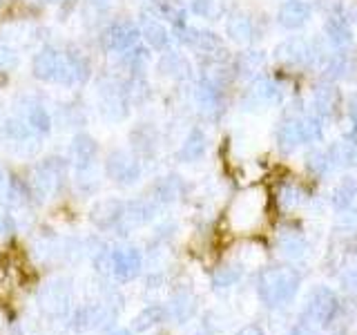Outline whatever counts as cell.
<instances>
[{
	"label": "cell",
	"mask_w": 357,
	"mask_h": 335,
	"mask_svg": "<svg viewBox=\"0 0 357 335\" xmlns=\"http://www.w3.org/2000/svg\"><path fill=\"white\" fill-rule=\"evenodd\" d=\"M65 179H67V161L61 159V156H50V159L36 163L31 168L29 179H27L31 199L45 201V199H52L54 195H59Z\"/></svg>",
	"instance_id": "cell-1"
},
{
	"label": "cell",
	"mask_w": 357,
	"mask_h": 335,
	"mask_svg": "<svg viewBox=\"0 0 357 335\" xmlns=\"http://www.w3.org/2000/svg\"><path fill=\"white\" fill-rule=\"evenodd\" d=\"M121 311V304H114L112 299H103V302H94V304H85L78 306L72 315L70 327L76 333H83L89 329H112L114 327V320Z\"/></svg>",
	"instance_id": "cell-2"
},
{
	"label": "cell",
	"mask_w": 357,
	"mask_h": 335,
	"mask_svg": "<svg viewBox=\"0 0 357 335\" xmlns=\"http://www.w3.org/2000/svg\"><path fill=\"white\" fill-rule=\"evenodd\" d=\"M98 112L107 121H121L128 117L130 112V92L128 83L121 78L107 76L98 85Z\"/></svg>",
	"instance_id": "cell-3"
},
{
	"label": "cell",
	"mask_w": 357,
	"mask_h": 335,
	"mask_svg": "<svg viewBox=\"0 0 357 335\" xmlns=\"http://www.w3.org/2000/svg\"><path fill=\"white\" fill-rule=\"evenodd\" d=\"M38 308L43 311L45 318L50 320H63L70 315L72 311V286L70 279H52L38 290Z\"/></svg>",
	"instance_id": "cell-4"
},
{
	"label": "cell",
	"mask_w": 357,
	"mask_h": 335,
	"mask_svg": "<svg viewBox=\"0 0 357 335\" xmlns=\"http://www.w3.org/2000/svg\"><path fill=\"white\" fill-rule=\"evenodd\" d=\"M143 268V253L137 246H116L109 248V275L119 284L134 282L141 275Z\"/></svg>",
	"instance_id": "cell-5"
},
{
	"label": "cell",
	"mask_w": 357,
	"mask_h": 335,
	"mask_svg": "<svg viewBox=\"0 0 357 335\" xmlns=\"http://www.w3.org/2000/svg\"><path fill=\"white\" fill-rule=\"evenodd\" d=\"M103 170H105V177L112 179L114 184L134 186L141 179L143 168H141V161L137 154H132L128 150H114L107 154Z\"/></svg>",
	"instance_id": "cell-6"
},
{
	"label": "cell",
	"mask_w": 357,
	"mask_h": 335,
	"mask_svg": "<svg viewBox=\"0 0 357 335\" xmlns=\"http://www.w3.org/2000/svg\"><path fill=\"white\" fill-rule=\"evenodd\" d=\"M295 288H297V277L290 271H284V268L266 271L259 282V293L268 304H279V302L288 299L295 293Z\"/></svg>",
	"instance_id": "cell-7"
},
{
	"label": "cell",
	"mask_w": 357,
	"mask_h": 335,
	"mask_svg": "<svg viewBox=\"0 0 357 335\" xmlns=\"http://www.w3.org/2000/svg\"><path fill=\"white\" fill-rule=\"evenodd\" d=\"M139 38H141V29L132 20H114L100 31V45L107 52H119V54L132 50L139 43Z\"/></svg>",
	"instance_id": "cell-8"
},
{
	"label": "cell",
	"mask_w": 357,
	"mask_h": 335,
	"mask_svg": "<svg viewBox=\"0 0 357 335\" xmlns=\"http://www.w3.org/2000/svg\"><path fill=\"white\" fill-rule=\"evenodd\" d=\"M159 206L161 204H156L152 197L130 201V204H126V208H123V215L114 226V230L126 237V234H130L132 230H137V228L145 226V223H150L156 217V212H159Z\"/></svg>",
	"instance_id": "cell-9"
},
{
	"label": "cell",
	"mask_w": 357,
	"mask_h": 335,
	"mask_svg": "<svg viewBox=\"0 0 357 335\" xmlns=\"http://www.w3.org/2000/svg\"><path fill=\"white\" fill-rule=\"evenodd\" d=\"M264 210V193L261 190H248L243 193L237 201H234L232 212H230V221L237 230H248L252 228L257 219H259Z\"/></svg>",
	"instance_id": "cell-10"
},
{
	"label": "cell",
	"mask_w": 357,
	"mask_h": 335,
	"mask_svg": "<svg viewBox=\"0 0 357 335\" xmlns=\"http://www.w3.org/2000/svg\"><path fill=\"white\" fill-rule=\"evenodd\" d=\"M61 59H63V52L52 47V45L38 50V54H33V59H31L33 78H36V81H43V83H54L56 76H59Z\"/></svg>",
	"instance_id": "cell-11"
},
{
	"label": "cell",
	"mask_w": 357,
	"mask_h": 335,
	"mask_svg": "<svg viewBox=\"0 0 357 335\" xmlns=\"http://www.w3.org/2000/svg\"><path fill=\"white\" fill-rule=\"evenodd\" d=\"M123 208H126V201H121V199H114V197L100 199L92 206V210H89V219H92L96 228L109 230L119 223V219L123 215Z\"/></svg>",
	"instance_id": "cell-12"
},
{
	"label": "cell",
	"mask_w": 357,
	"mask_h": 335,
	"mask_svg": "<svg viewBox=\"0 0 357 335\" xmlns=\"http://www.w3.org/2000/svg\"><path fill=\"white\" fill-rule=\"evenodd\" d=\"M70 154H72V161L76 168H87V165H96V154H98V143L89 137V134L81 132L76 134L72 139L70 145Z\"/></svg>",
	"instance_id": "cell-13"
},
{
	"label": "cell",
	"mask_w": 357,
	"mask_h": 335,
	"mask_svg": "<svg viewBox=\"0 0 357 335\" xmlns=\"http://www.w3.org/2000/svg\"><path fill=\"white\" fill-rule=\"evenodd\" d=\"M143 25L139 27L141 29V38L145 40L150 50H156L161 52L165 50L167 45H170V31L163 25L161 20H154V18H141Z\"/></svg>",
	"instance_id": "cell-14"
},
{
	"label": "cell",
	"mask_w": 357,
	"mask_h": 335,
	"mask_svg": "<svg viewBox=\"0 0 357 335\" xmlns=\"http://www.w3.org/2000/svg\"><path fill=\"white\" fill-rule=\"evenodd\" d=\"M156 70H159L161 76L172 78V81H183V78L190 74V63L183 54L167 52L161 56L159 63H156Z\"/></svg>",
	"instance_id": "cell-15"
},
{
	"label": "cell",
	"mask_w": 357,
	"mask_h": 335,
	"mask_svg": "<svg viewBox=\"0 0 357 335\" xmlns=\"http://www.w3.org/2000/svg\"><path fill=\"white\" fill-rule=\"evenodd\" d=\"M165 320H167V308L161 304H150L132 320V331L134 333H148L154 327H159V324Z\"/></svg>",
	"instance_id": "cell-16"
},
{
	"label": "cell",
	"mask_w": 357,
	"mask_h": 335,
	"mask_svg": "<svg viewBox=\"0 0 357 335\" xmlns=\"http://www.w3.org/2000/svg\"><path fill=\"white\" fill-rule=\"evenodd\" d=\"M310 16V7L301 0H288V3L279 9V22L288 29L301 27Z\"/></svg>",
	"instance_id": "cell-17"
},
{
	"label": "cell",
	"mask_w": 357,
	"mask_h": 335,
	"mask_svg": "<svg viewBox=\"0 0 357 335\" xmlns=\"http://www.w3.org/2000/svg\"><path fill=\"white\" fill-rule=\"evenodd\" d=\"M206 148H208V141H206V134L201 132L199 128H195L192 132L188 134L185 143L181 145V150H178V161L183 163H190V161H199L201 156L206 154Z\"/></svg>",
	"instance_id": "cell-18"
},
{
	"label": "cell",
	"mask_w": 357,
	"mask_h": 335,
	"mask_svg": "<svg viewBox=\"0 0 357 335\" xmlns=\"http://www.w3.org/2000/svg\"><path fill=\"white\" fill-rule=\"evenodd\" d=\"M181 195V181L176 177H163L152 186V199L156 204H172Z\"/></svg>",
	"instance_id": "cell-19"
},
{
	"label": "cell",
	"mask_w": 357,
	"mask_h": 335,
	"mask_svg": "<svg viewBox=\"0 0 357 335\" xmlns=\"http://www.w3.org/2000/svg\"><path fill=\"white\" fill-rule=\"evenodd\" d=\"M5 197H7V201H9V204L14 206V208L27 206L29 201H31V193H29L27 179H20V177H11V179H7Z\"/></svg>",
	"instance_id": "cell-20"
},
{
	"label": "cell",
	"mask_w": 357,
	"mask_h": 335,
	"mask_svg": "<svg viewBox=\"0 0 357 335\" xmlns=\"http://www.w3.org/2000/svg\"><path fill=\"white\" fill-rule=\"evenodd\" d=\"M165 308H167V318H174L176 322H185L192 318V313H195V299L188 293H176L170 299V306H165Z\"/></svg>",
	"instance_id": "cell-21"
},
{
	"label": "cell",
	"mask_w": 357,
	"mask_h": 335,
	"mask_svg": "<svg viewBox=\"0 0 357 335\" xmlns=\"http://www.w3.org/2000/svg\"><path fill=\"white\" fill-rule=\"evenodd\" d=\"M25 121L27 126L33 130V134H47L52 130V117L47 114V110H45L43 105H29L27 112H25Z\"/></svg>",
	"instance_id": "cell-22"
},
{
	"label": "cell",
	"mask_w": 357,
	"mask_h": 335,
	"mask_svg": "<svg viewBox=\"0 0 357 335\" xmlns=\"http://www.w3.org/2000/svg\"><path fill=\"white\" fill-rule=\"evenodd\" d=\"M255 103L259 105H266V103H275V100L279 98V87L268 81V78H259L252 87H250V94H248Z\"/></svg>",
	"instance_id": "cell-23"
},
{
	"label": "cell",
	"mask_w": 357,
	"mask_h": 335,
	"mask_svg": "<svg viewBox=\"0 0 357 335\" xmlns=\"http://www.w3.org/2000/svg\"><path fill=\"white\" fill-rule=\"evenodd\" d=\"M228 36L237 43H248L252 38V22L250 18H245L241 14L232 16L228 20Z\"/></svg>",
	"instance_id": "cell-24"
},
{
	"label": "cell",
	"mask_w": 357,
	"mask_h": 335,
	"mask_svg": "<svg viewBox=\"0 0 357 335\" xmlns=\"http://www.w3.org/2000/svg\"><path fill=\"white\" fill-rule=\"evenodd\" d=\"M132 143H134V150H137V156H148L154 152V145H156V137L150 128L141 126L139 130L132 132Z\"/></svg>",
	"instance_id": "cell-25"
},
{
	"label": "cell",
	"mask_w": 357,
	"mask_h": 335,
	"mask_svg": "<svg viewBox=\"0 0 357 335\" xmlns=\"http://www.w3.org/2000/svg\"><path fill=\"white\" fill-rule=\"evenodd\" d=\"M5 134L16 143H27L33 137V130L27 126L25 119H11L5 123Z\"/></svg>",
	"instance_id": "cell-26"
},
{
	"label": "cell",
	"mask_w": 357,
	"mask_h": 335,
	"mask_svg": "<svg viewBox=\"0 0 357 335\" xmlns=\"http://www.w3.org/2000/svg\"><path fill=\"white\" fill-rule=\"evenodd\" d=\"M67 56H70L72 61V67H74V74H76V83H85L89 74H92V65H89V59L85 54L76 52V50H67L65 52Z\"/></svg>",
	"instance_id": "cell-27"
},
{
	"label": "cell",
	"mask_w": 357,
	"mask_h": 335,
	"mask_svg": "<svg viewBox=\"0 0 357 335\" xmlns=\"http://www.w3.org/2000/svg\"><path fill=\"white\" fill-rule=\"evenodd\" d=\"M20 65V54L16 47H11L7 43H0V74H9L18 70Z\"/></svg>",
	"instance_id": "cell-28"
},
{
	"label": "cell",
	"mask_w": 357,
	"mask_h": 335,
	"mask_svg": "<svg viewBox=\"0 0 357 335\" xmlns=\"http://www.w3.org/2000/svg\"><path fill=\"white\" fill-rule=\"evenodd\" d=\"M279 52V56H282L284 61H290V63H301L306 59V45L301 43V40H290V43H286V45H282V47L277 50Z\"/></svg>",
	"instance_id": "cell-29"
},
{
	"label": "cell",
	"mask_w": 357,
	"mask_h": 335,
	"mask_svg": "<svg viewBox=\"0 0 357 335\" xmlns=\"http://www.w3.org/2000/svg\"><path fill=\"white\" fill-rule=\"evenodd\" d=\"M328 34H331L333 43H337V45H344L351 40V29L342 18H333L328 22Z\"/></svg>",
	"instance_id": "cell-30"
},
{
	"label": "cell",
	"mask_w": 357,
	"mask_h": 335,
	"mask_svg": "<svg viewBox=\"0 0 357 335\" xmlns=\"http://www.w3.org/2000/svg\"><path fill=\"white\" fill-rule=\"evenodd\" d=\"M190 11L199 18H215L219 14V7L215 0H192L190 3Z\"/></svg>",
	"instance_id": "cell-31"
},
{
	"label": "cell",
	"mask_w": 357,
	"mask_h": 335,
	"mask_svg": "<svg viewBox=\"0 0 357 335\" xmlns=\"http://www.w3.org/2000/svg\"><path fill=\"white\" fill-rule=\"evenodd\" d=\"M237 279H239V271H237V268H232V266H223L215 275H212V282H215V286H221V288L234 284Z\"/></svg>",
	"instance_id": "cell-32"
},
{
	"label": "cell",
	"mask_w": 357,
	"mask_h": 335,
	"mask_svg": "<svg viewBox=\"0 0 357 335\" xmlns=\"http://www.w3.org/2000/svg\"><path fill=\"white\" fill-rule=\"evenodd\" d=\"M11 232H14V219L5 210H0V239H7Z\"/></svg>",
	"instance_id": "cell-33"
},
{
	"label": "cell",
	"mask_w": 357,
	"mask_h": 335,
	"mask_svg": "<svg viewBox=\"0 0 357 335\" xmlns=\"http://www.w3.org/2000/svg\"><path fill=\"white\" fill-rule=\"evenodd\" d=\"M237 335H264V331H261L259 327H245V329H241Z\"/></svg>",
	"instance_id": "cell-34"
},
{
	"label": "cell",
	"mask_w": 357,
	"mask_h": 335,
	"mask_svg": "<svg viewBox=\"0 0 357 335\" xmlns=\"http://www.w3.org/2000/svg\"><path fill=\"white\" fill-rule=\"evenodd\" d=\"M107 335H134V331L132 329H114V327H112L107 331Z\"/></svg>",
	"instance_id": "cell-35"
},
{
	"label": "cell",
	"mask_w": 357,
	"mask_h": 335,
	"mask_svg": "<svg viewBox=\"0 0 357 335\" xmlns=\"http://www.w3.org/2000/svg\"><path fill=\"white\" fill-rule=\"evenodd\" d=\"M5 188H7V177L3 170H0V195H5Z\"/></svg>",
	"instance_id": "cell-36"
},
{
	"label": "cell",
	"mask_w": 357,
	"mask_h": 335,
	"mask_svg": "<svg viewBox=\"0 0 357 335\" xmlns=\"http://www.w3.org/2000/svg\"><path fill=\"white\" fill-rule=\"evenodd\" d=\"M40 3H47L50 5V3H59V0H40Z\"/></svg>",
	"instance_id": "cell-37"
},
{
	"label": "cell",
	"mask_w": 357,
	"mask_h": 335,
	"mask_svg": "<svg viewBox=\"0 0 357 335\" xmlns=\"http://www.w3.org/2000/svg\"><path fill=\"white\" fill-rule=\"evenodd\" d=\"M0 5H3V0H0Z\"/></svg>",
	"instance_id": "cell-38"
}]
</instances>
